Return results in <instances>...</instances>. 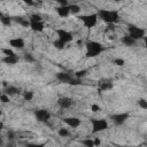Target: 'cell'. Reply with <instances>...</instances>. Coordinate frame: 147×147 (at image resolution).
I'll return each instance as SVG.
<instances>
[{
    "label": "cell",
    "mask_w": 147,
    "mask_h": 147,
    "mask_svg": "<svg viewBox=\"0 0 147 147\" xmlns=\"http://www.w3.org/2000/svg\"><path fill=\"white\" fill-rule=\"evenodd\" d=\"M55 33L57 34V39L53 42L54 47L57 48V49H63L64 46L68 44V42H71L74 40V36L70 31L68 30H64V29H56L55 30Z\"/></svg>",
    "instance_id": "obj_1"
},
{
    "label": "cell",
    "mask_w": 147,
    "mask_h": 147,
    "mask_svg": "<svg viewBox=\"0 0 147 147\" xmlns=\"http://www.w3.org/2000/svg\"><path fill=\"white\" fill-rule=\"evenodd\" d=\"M98 16L107 24H115L119 20V13L117 9H98Z\"/></svg>",
    "instance_id": "obj_2"
},
{
    "label": "cell",
    "mask_w": 147,
    "mask_h": 147,
    "mask_svg": "<svg viewBox=\"0 0 147 147\" xmlns=\"http://www.w3.org/2000/svg\"><path fill=\"white\" fill-rule=\"evenodd\" d=\"M85 47H86V53H85L86 57H95L101 53H103L106 49L103 45H101L99 41L95 40H87L85 42Z\"/></svg>",
    "instance_id": "obj_3"
},
{
    "label": "cell",
    "mask_w": 147,
    "mask_h": 147,
    "mask_svg": "<svg viewBox=\"0 0 147 147\" xmlns=\"http://www.w3.org/2000/svg\"><path fill=\"white\" fill-rule=\"evenodd\" d=\"M77 18L79 21L83 22V25L87 29H92L96 25V22H98V14L96 13H92V14H84V15H78Z\"/></svg>",
    "instance_id": "obj_4"
},
{
    "label": "cell",
    "mask_w": 147,
    "mask_h": 147,
    "mask_svg": "<svg viewBox=\"0 0 147 147\" xmlns=\"http://www.w3.org/2000/svg\"><path fill=\"white\" fill-rule=\"evenodd\" d=\"M127 36H130L136 41L141 40V39L144 40V38L146 37V30L134 24H127Z\"/></svg>",
    "instance_id": "obj_5"
},
{
    "label": "cell",
    "mask_w": 147,
    "mask_h": 147,
    "mask_svg": "<svg viewBox=\"0 0 147 147\" xmlns=\"http://www.w3.org/2000/svg\"><path fill=\"white\" fill-rule=\"evenodd\" d=\"M56 79L60 80L61 83H64V84H68V85H79L80 84V79L76 78L75 75H71L69 72H65V71H62V72H57L56 75Z\"/></svg>",
    "instance_id": "obj_6"
},
{
    "label": "cell",
    "mask_w": 147,
    "mask_h": 147,
    "mask_svg": "<svg viewBox=\"0 0 147 147\" xmlns=\"http://www.w3.org/2000/svg\"><path fill=\"white\" fill-rule=\"evenodd\" d=\"M90 123L92 125V133L93 134L108 129V122H107V119H103V118H94L93 117L90 119Z\"/></svg>",
    "instance_id": "obj_7"
},
{
    "label": "cell",
    "mask_w": 147,
    "mask_h": 147,
    "mask_svg": "<svg viewBox=\"0 0 147 147\" xmlns=\"http://www.w3.org/2000/svg\"><path fill=\"white\" fill-rule=\"evenodd\" d=\"M130 117V114L129 113H118V114H114L110 116V119L111 122L116 125V126H119L122 124H124L126 122V119H129Z\"/></svg>",
    "instance_id": "obj_8"
},
{
    "label": "cell",
    "mask_w": 147,
    "mask_h": 147,
    "mask_svg": "<svg viewBox=\"0 0 147 147\" xmlns=\"http://www.w3.org/2000/svg\"><path fill=\"white\" fill-rule=\"evenodd\" d=\"M51 116L52 115L47 109H37V110H34V117L38 122L46 123L51 119Z\"/></svg>",
    "instance_id": "obj_9"
},
{
    "label": "cell",
    "mask_w": 147,
    "mask_h": 147,
    "mask_svg": "<svg viewBox=\"0 0 147 147\" xmlns=\"http://www.w3.org/2000/svg\"><path fill=\"white\" fill-rule=\"evenodd\" d=\"M96 85H98V90H99L100 92L110 91V90L113 88V86H114L113 80L109 79V78H101V79H99V82H98Z\"/></svg>",
    "instance_id": "obj_10"
},
{
    "label": "cell",
    "mask_w": 147,
    "mask_h": 147,
    "mask_svg": "<svg viewBox=\"0 0 147 147\" xmlns=\"http://www.w3.org/2000/svg\"><path fill=\"white\" fill-rule=\"evenodd\" d=\"M8 44L10 47L15 48V49H23L25 46V41L23 38L21 37H16V38H11L8 40Z\"/></svg>",
    "instance_id": "obj_11"
},
{
    "label": "cell",
    "mask_w": 147,
    "mask_h": 147,
    "mask_svg": "<svg viewBox=\"0 0 147 147\" xmlns=\"http://www.w3.org/2000/svg\"><path fill=\"white\" fill-rule=\"evenodd\" d=\"M57 105L62 109H69L74 105V100L69 96H61L57 99Z\"/></svg>",
    "instance_id": "obj_12"
},
{
    "label": "cell",
    "mask_w": 147,
    "mask_h": 147,
    "mask_svg": "<svg viewBox=\"0 0 147 147\" xmlns=\"http://www.w3.org/2000/svg\"><path fill=\"white\" fill-rule=\"evenodd\" d=\"M62 121H63V123H65L69 127H72V129H77V127L82 124V121H80L78 117H74V116L64 117Z\"/></svg>",
    "instance_id": "obj_13"
},
{
    "label": "cell",
    "mask_w": 147,
    "mask_h": 147,
    "mask_svg": "<svg viewBox=\"0 0 147 147\" xmlns=\"http://www.w3.org/2000/svg\"><path fill=\"white\" fill-rule=\"evenodd\" d=\"M30 29L33 32H42L45 30V24L44 22H38V21H32L30 20Z\"/></svg>",
    "instance_id": "obj_14"
},
{
    "label": "cell",
    "mask_w": 147,
    "mask_h": 147,
    "mask_svg": "<svg viewBox=\"0 0 147 147\" xmlns=\"http://www.w3.org/2000/svg\"><path fill=\"white\" fill-rule=\"evenodd\" d=\"M36 134L30 132V131H21L16 132V139L18 140H29V139H34Z\"/></svg>",
    "instance_id": "obj_15"
},
{
    "label": "cell",
    "mask_w": 147,
    "mask_h": 147,
    "mask_svg": "<svg viewBox=\"0 0 147 147\" xmlns=\"http://www.w3.org/2000/svg\"><path fill=\"white\" fill-rule=\"evenodd\" d=\"M11 18H13V21H15L17 24L22 25L23 28H30V20L29 18H25L23 16H15Z\"/></svg>",
    "instance_id": "obj_16"
},
{
    "label": "cell",
    "mask_w": 147,
    "mask_h": 147,
    "mask_svg": "<svg viewBox=\"0 0 147 147\" xmlns=\"http://www.w3.org/2000/svg\"><path fill=\"white\" fill-rule=\"evenodd\" d=\"M56 13H57V15L60 17L65 18V17H68L70 15V8H69V6H64V7L60 6V7L56 8Z\"/></svg>",
    "instance_id": "obj_17"
},
{
    "label": "cell",
    "mask_w": 147,
    "mask_h": 147,
    "mask_svg": "<svg viewBox=\"0 0 147 147\" xmlns=\"http://www.w3.org/2000/svg\"><path fill=\"white\" fill-rule=\"evenodd\" d=\"M1 61L6 64H9V65H13V64H16L18 61H20V57L15 54V55H11V56H3L1 59Z\"/></svg>",
    "instance_id": "obj_18"
},
{
    "label": "cell",
    "mask_w": 147,
    "mask_h": 147,
    "mask_svg": "<svg viewBox=\"0 0 147 147\" xmlns=\"http://www.w3.org/2000/svg\"><path fill=\"white\" fill-rule=\"evenodd\" d=\"M3 93H6L7 95H9V96H13V95H16V94H18L20 93V88H17L16 86H13V85H9V86H7L6 87V90H5V92Z\"/></svg>",
    "instance_id": "obj_19"
},
{
    "label": "cell",
    "mask_w": 147,
    "mask_h": 147,
    "mask_svg": "<svg viewBox=\"0 0 147 147\" xmlns=\"http://www.w3.org/2000/svg\"><path fill=\"white\" fill-rule=\"evenodd\" d=\"M121 41L125 45V46H129V47H131V46H134V44L137 42L134 39H132L130 36H124V37H122V39H121Z\"/></svg>",
    "instance_id": "obj_20"
},
{
    "label": "cell",
    "mask_w": 147,
    "mask_h": 147,
    "mask_svg": "<svg viewBox=\"0 0 147 147\" xmlns=\"http://www.w3.org/2000/svg\"><path fill=\"white\" fill-rule=\"evenodd\" d=\"M0 21H1L2 25H5V26H9V25L11 24V21H13V18H11L10 16L3 15V14L1 13V14H0Z\"/></svg>",
    "instance_id": "obj_21"
},
{
    "label": "cell",
    "mask_w": 147,
    "mask_h": 147,
    "mask_svg": "<svg viewBox=\"0 0 147 147\" xmlns=\"http://www.w3.org/2000/svg\"><path fill=\"white\" fill-rule=\"evenodd\" d=\"M82 144H83L85 147H95V144H94V139H93V138L84 139V140H82Z\"/></svg>",
    "instance_id": "obj_22"
},
{
    "label": "cell",
    "mask_w": 147,
    "mask_h": 147,
    "mask_svg": "<svg viewBox=\"0 0 147 147\" xmlns=\"http://www.w3.org/2000/svg\"><path fill=\"white\" fill-rule=\"evenodd\" d=\"M57 134H59L60 137H62V138H67V137H69L70 132H69V130L65 129V127H60L59 131H57Z\"/></svg>",
    "instance_id": "obj_23"
},
{
    "label": "cell",
    "mask_w": 147,
    "mask_h": 147,
    "mask_svg": "<svg viewBox=\"0 0 147 147\" xmlns=\"http://www.w3.org/2000/svg\"><path fill=\"white\" fill-rule=\"evenodd\" d=\"M70 8V14L72 15H77L78 13H80V7L78 5H69Z\"/></svg>",
    "instance_id": "obj_24"
},
{
    "label": "cell",
    "mask_w": 147,
    "mask_h": 147,
    "mask_svg": "<svg viewBox=\"0 0 147 147\" xmlns=\"http://www.w3.org/2000/svg\"><path fill=\"white\" fill-rule=\"evenodd\" d=\"M23 99H24L25 101H31V100L33 99V93L30 92V91H25V92H23Z\"/></svg>",
    "instance_id": "obj_25"
},
{
    "label": "cell",
    "mask_w": 147,
    "mask_h": 147,
    "mask_svg": "<svg viewBox=\"0 0 147 147\" xmlns=\"http://www.w3.org/2000/svg\"><path fill=\"white\" fill-rule=\"evenodd\" d=\"M29 20H32V21H38V22H41V21H42V17H41V15H39V14H37V13H33V14H31V15H30Z\"/></svg>",
    "instance_id": "obj_26"
},
{
    "label": "cell",
    "mask_w": 147,
    "mask_h": 147,
    "mask_svg": "<svg viewBox=\"0 0 147 147\" xmlns=\"http://www.w3.org/2000/svg\"><path fill=\"white\" fill-rule=\"evenodd\" d=\"M24 60H25L26 62H29V63H33V62L36 61V59L33 57V55H32V54H30V53L24 54Z\"/></svg>",
    "instance_id": "obj_27"
},
{
    "label": "cell",
    "mask_w": 147,
    "mask_h": 147,
    "mask_svg": "<svg viewBox=\"0 0 147 147\" xmlns=\"http://www.w3.org/2000/svg\"><path fill=\"white\" fill-rule=\"evenodd\" d=\"M113 63L116 64V65H118V67H123L125 64V61L123 59H121V57H117V59H114Z\"/></svg>",
    "instance_id": "obj_28"
},
{
    "label": "cell",
    "mask_w": 147,
    "mask_h": 147,
    "mask_svg": "<svg viewBox=\"0 0 147 147\" xmlns=\"http://www.w3.org/2000/svg\"><path fill=\"white\" fill-rule=\"evenodd\" d=\"M86 72H87V70H85V69L84 70H78V71L75 72V77L78 78V79H80L82 77H84L86 75Z\"/></svg>",
    "instance_id": "obj_29"
},
{
    "label": "cell",
    "mask_w": 147,
    "mask_h": 147,
    "mask_svg": "<svg viewBox=\"0 0 147 147\" xmlns=\"http://www.w3.org/2000/svg\"><path fill=\"white\" fill-rule=\"evenodd\" d=\"M138 106H139L140 108L147 110V101H146L145 99H139V100H138Z\"/></svg>",
    "instance_id": "obj_30"
},
{
    "label": "cell",
    "mask_w": 147,
    "mask_h": 147,
    "mask_svg": "<svg viewBox=\"0 0 147 147\" xmlns=\"http://www.w3.org/2000/svg\"><path fill=\"white\" fill-rule=\"evenodd\" d=\"M2 53L6 55V56H11V55H15L14 51L10 49V48H2Z\"/></svg>",
    "instance_id": "obj_31"
},
{
    "label": "cell",
    "mask_w": 147,
    "mask_h": 147,
    "mask_svg": "<svg viewBox=\"0 0 147 147\" xmlns=\"http://www.w3.org/2000/svg\"><path fill=\"white\" fill-rule=\"evenodd\" d=\"M0 99H1V101H2L3 103H8V102L10 101V96H9V95H7L6 93H2V94H1V96H0Z\"/></svg>",
    "instance_id": "obj_32"
},
{
    "label": "cell",
    "mask_w": 147,
    "mask_h": 147,
    "mask_svg": "<svg viewBox=\"0 0 147 147\" xmlns=\"http://www.w3.org/2000/svg\"><path fill=\"white\" fill-rule=\"evenodd\" d=\"M25 147H45L44 144H33V142H26Z\"/></svg>",
    "instance_id": "obj_33"
},
{
    "label": "cell",
    "mask_w": 147,
    "mask_h": 147,
    "mask_svg": "<svg viewBox=\"0 0 147 147\" xmlns=\"http://www.w3.org/2000/svg\"><path fill=\"white\" fill-rule=\"evenodd\" d=\"M91 110H92L93 113H96V111L100 110V107H99L98 105H95V103H92V105H91Z\"/></svg>",
    "instance_id": "obj_34"
},
{
    "label": "cell",
    "mask_w": 147,
    "mask_h": 147,
    "mask_svg": "<svg viewBox=\"0 0 147 147\" xmlns=\"http://www.w3.org/2000/svg\"><path fill=\"white\" fill-rule=\"evenodd\" d=\"M93 139H94V144H95V147L101 145V140H100L99 138H96V137H95V138H93Z\"/></svg>",
    "instance_id": "obj_35"
},
{
    "label": "cell",
    "mask_w": 147,
    "mask_h": 147,
    "mask_svg": "<svg viewBox=\"0 0 147 147\" xmlns=\"http://www.w3.org/2000/svg\"><path fill=\"white\" fill-rule=\"evenodd\" d=\"M6 147H15V145H14V144H13V142L10 141V142H9V144H8V145H7Z\"/></svg>",
    "instance_id": "obj_36"
},
{
    "label": "cell",
    "mask_w": 147,
    "mask_h": 147,
    "mask_svg": "<svg viewBox=\"0 0 147 147\" xmlns=\"http://www.w3.org/2000/svg\"><path fill=\"white\" fill-rule=\"evenodd\" d=\"M144 42H145V47L147 48V37H145V38H144Z\"/></svg>",
    "instance_id": "obj_37"
},
{
    "label": "cell",
    "mask_w": 147,
    "mask_h": 147,
    "mask_svg": "<svg viewBox=\"0 0 147 147\" xmlns=\"http://www.w3.org/2000/svg\"><path fill=\"white\" fill-rule=\"evenodd\" d=\"M119 147H139V146H119Z\"/></svg>",
    "instance_id": "obj_38"
}]
</instances>
